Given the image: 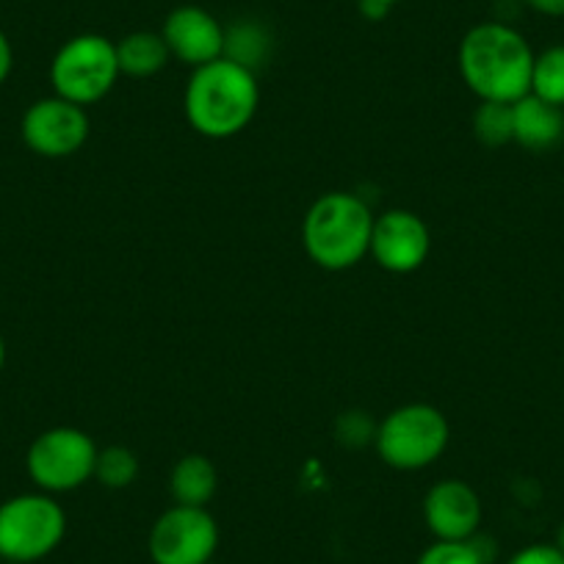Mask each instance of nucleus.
Here are the masks:
<instances>
[{
    "label": "nucleus",
    "mask_w": 564,
    "mask_h": 564,
    "mask_svg": "<svg viewBox=\"0 0 564 564\" xmlns=\"http://www.w3.org/2000/svg\"><path fill=\"white\" fill-rule=\"evenodd\" d=\"M459 75L479 100L518 102L531 91L534 51L507 23H479L459 42Z\"/></svg>",
    "instance_id": "1"
},
{
    "label": "nucleus",
    "mask_w": 564,
    "mask_h": 564,
    "mask_svg": "<svg viewBox=\"0 0 564 564\" xmlns=\"http://www.w3.org/2000/svg\"><path fill=\"white\" fill-rule=\"evenodd\" d=\"M260 86L254 69L221 56L192 73L183 95L188 124L205 139H232L254 119Z\"/></svg>",
    "instance_id": "2"
},
{
    "label": "nucleus",
    "mask_w": 564,
    "mask_h": 564,
    "mask_svg": "<svg viewBox=\"0 0 564 564\" xmlns=\"http://www.w3.org/2000/svg\"><path fill=\"white\" fill-rule=\"evenodd\" d=\"M373 219L366 199L349 192L318 197L302 221V247L307 258L327 271H346L371 252Z\"/></svg>",
    "instance_id": "3"
},
{
    "label": "nucleus",
    "mask_w": 564,
    "mask_h": 564,
    "mask_svg": "<svg viewBox=\"0 0 564 564\" xmlns=\"http://www.w3.org/2000/svg\"><path fill=\"white\" fill-rule=\"evenodd\" d=\"M452 437L446 415L432 404H404L379 423L377 452L384 465L395 470H421L430 468L435 459L443 457Z\"/></svg>",
    "instance_id": "4"
},
{
    "label": "nucleus",
    "mask_w": 564,
    "mask_h": 564,
    "mask_svg": "<svg viewBox=\"0 0 564 564\" xmlns=\"http://www.w3.org/2000/svg\"><path fill=\"white\" fill-rule=\"evenodd\" d=\"M67 534V514L47 492H23L0 503V558L31 564L51 556Z\"/></svg>",
    "instance_id": "5"
},
{
    "label": "nucleus",
    "mask_w": 564,
    "mask_h": 564,
    "mask_svg": "<svg viewBox=\"0 0 564 564\" xmlns=\"http://www.w3.org/2000/svg\"><path fill=\"white\" fill-rule=\"evenodd\" d=\"M117 45L100 34H80L64 42L51 62L53 95L75 102L95 106L119 78Z\"/></svg>",
    "instance_id": "6"
},
{
    "label": "nucleus",
    "mask_w": 564,
    "mask_h": 564,
    "mask_svg": "<svg viewBox=\"0 0 564 564\" xmlns=\"http://www.w3.org/2000/svg\"><path fill=\"white\" fill-rule=\"evenodd\" d=\"M97 452L89 435L75 426H53L34 437L25 454V470L31 481L47 496L73 492L95 479Z\"/></svg>",
    "instance_id": "7"
},
{
    "label": "nucleus",
    "mask_w": 564,
    "mask_h": 564,
    "mask_svg": "<svg viewBox=\"0 0 564 564\" xmlns=\"http://www.w3.org/2000/svg\"><path fill=\"white\" fill-rule=\"evenodd\" d=\"M219 547V523L208 507L166 509L153 523L148 551L153 564H208Z\"/></svg>",
    "instance_id": "8"
},
{
    "label": "nucleus",
    "mask_w": 564,
    "mask_h": 564,
    "mask_svg": "<svg viewBox=\"0 0 564 564\" xmlns=\"http://www.w3.org/2000/svg\"><path fill=\"white\" fill-rule=\"evenodd\" d=\"M25 148L42 159H69L89 139V113L64 97H42L31 102L20 122Z\"/></svg>",
    "instance_id": "9"
},
{
    "label": "nucleus",
    "mask_w": 564,
    "mask_h": 564,
    "mask_svg": "<svg viewBox=\"0 0 564 564\" xmlns=\"http://www.w3.org/2000/svg\"><path fill=\"white\" fill-rule=\"evenodd\" d=\"M432 236L426 221L404 208L384 210L373 219L371 258L390 274H410L430 258Z\"/></svg>",
    "instance_id": "10"
},
{
    "label": "nucleus",
    "mask_w": 564,
    "mask_h": 564,
    "mask_svg": "<svg viewBox=\"0 0 564 564\" xmlns=\"http://www.w3.org/2000/svg\"><path fill=\"white\" fill-rule=\"evenodd\" d=\"M481 518H485V509H481L479 492L463 479L437 481L423 498V520H426V529L435 540H474Z\"/></svg>",
    "instance_id": "11"
},
{
    "label": "nucleus",
    "mask_w": 564,
    "mask_h": 564,
    "mask_svg": "<svg viewBox=\"0 0 564 564\" xmlns=\"http://www.w3.org/2000/svg\"><path fill=\"white\" fill-rule=\"evenodd\" d=\"M166 47L177 62L188 64L192 69L216 62L225 56L227 31L219 20L203 7H177L166 14L161 29Z\"/></svg>",
    "instance_id": "12"
},
{
    "label": "nucleus",
    "mask_w": 564,
    "mask_h": 564,
    "mask_svg": "<svg viewBox=\"0 0 564 564\" xmlns=\"http://www.w3.org/2000/svg\"><path fill=\"white\" fill-rule=\"evenodd\" d=\"M512 113L514 141L531 153L553 150L564 139V111L540 100L536 95H525L518 102H512Z\"/></svg>",
    "instance_id": "13"
},
{
    "label": "nucleus",
    "mask_w": 564,
    "mask_h": 564,
    "mask_svg": "<svg viewBox=\"0 0 564 564\" xmlns=\"http://www.w3.org/2000/svg\"><path fill=\"white\" fill-rule=\"evenodd\" d=\"M219 490L216 465L203 454H186L170 474V492L181 507H208Z\"/></svg>",
    "instance_id": "14"
},
{
    "label": "nucleus",
    "mask_w": 564,
    "mask_h": 564,
    "mask_svg": "<svg viewBox=\"0 0 564 564\" xmlns=\"http://www.w3.org/2000/svg\"><path fill=\"white\" fill-rule=\"evenodd\" d=\"M172 53L164 36L153 31H133L117 42L119 73L128 78H153L170 64Z\"/></svg>",
    "instance_id": "15"
},
{
    "label": "nucleus",
    "mask_w": 564,
    "mask_h": 564,
    "mask_svg": "<svg viewBox=\"0 0 564 564\" xmlns=\"http://www.w3.org/2000/svg\"><path fill=\"white\" fill-rule=\"evenodd\" d=\"M529 95H536L551 106H564V45H553L534 56Z\"/></svg>",
    "instance_id": "16"
},
{
    "label": "nucleus",
    "mask_w": 564,
    "mask_h": 564,
    "mask_svg": "<svg viewBox=\"0 0 564 564\" xmlns=\"http://www.w3.org/2000/svg\"><path fill=\"white\" fill-rule=\"evenodd\" d=\"M474 133L487 148H503L514 141L512 102L481 100L474 111Z\"/></svg>",
    "instance_id": "17"
},
{
    "label": "nucleus",
    "mask_w": 564,
    "mask_h": 564,
    "mask_svg": "<svg viewBox=\"0 0 564 564\" xmlns=\"http://www.w3.org/2000/svg\"><path fill=\"white\" fill-rule=\"evenodd\" d=\"M95 479L108 490H124L139 479V457L124 446H108L97 452Z\"/></svg>",
    "instance_id": "18"
},
{
    "label": "nucleus",
    "mask_w": 564,
    "mask_h": 564,
    "mask_svg": "<svg viewBox=\"0 0 564 564\" xmlns=\"http://www.w3.org/2000/svg\"><path fill=\"white\" fill-rule=\"evenodd\" d=\"M490 558L476 545V536L468 542H443L435 540L417 556L415 564H487Z\"/></svg>",
    "instance_id": "19"
},
{
    "label": "nucleus",
    "mask_w": 564,
    "mask_h": 564,
    "mask_svg": "<svg viewBox=\"0 0 564 564\" xmlns=\"http://www.w3.org/2000/svg\"><path fill=\"white\" fill-rule=\"evenodd\" d=\"M263 47H265L263 31H260L258 25H236V29L227 34L225 56L252 69L254 58L263 56Z\"/></svg>",
    "instance_id": "20"
},
{
    "label": "nucleus",
    "mask_w": 564,
    "mask_h": 564,
    "mask_svg": "<svg viewBox=\"0 0 564 564\" xmlns=\"http://www.w3.org/2000/svg\"><path fill=\"white\" fill-rule=\"evenodd\" d=\"M507 564H564V553L547 542H534V545H525L512 553Z\"/></svg>",
    "instance_id": "21"
},
{
    "label": "nucleus",
    "mask_w": 564,
    "mask_h": 564,
    "mask_svg": "<svg viewBox=\"0 0 564 564\" xmlns=\"http://www.w3.org/2000/svg\"><path fill=\"white\" fill-rule=\"evenodd\" d=\"M12 69H14L12 42H9V36L3 34V29H0V84H7L9 75H12Z\"/></svg>",
    "instance_id": "22"
},
{
    "label": "nucleus",
    "mask_w": 564,
    "mask_h": 564,
    "mask_svg": "<svg viewBox=\"0 0 564 564\" xmlns=\"http://www.w3.org/2000/svg\"><path fill=\"white\" fill-rule=\"evenodd\" d=\"M525 7L545 14V18H564V0H525Z\"/></svg>",
    "instance_id": "23"
},
{
    "label": "nucleus",
    "mask_w": 564,
    "mask_h": 564,
    "mask_svg": "<svg viewBox=\"0 0 564 564\" xmlns=\"http://www.w3.org/2000/svg\"><path fill=\"white\" fill-rule=\"evenodd\" d=\"M388 12L390 7L388 3H382V0H360V14L366 20H382Z\"/></svg>",
    "instance_id": "24"
},
{
    "label": "nucleus",
    "mask_w": 564,
    "mask_h": 564,
    "mask_svg": "<svg viewBox=\"0 0 564 564\" xmlns=\"http://www.w3.org/2000/svg\"><path fill=\"white\" fill-rule=\"evenodd\" d=\"M553 545H556L558 551L564 553V520H562V525H558V531H556V542H553Z\"/></svg>",
    "instance_id": "25"
},
{
    "label": "nucleus",
    "mask_w": 564,
    "mask_h": 564,
    "mask_svg": "<svg viewBox=\"0 0 564 564\" xmlns=\"http://www.w3.org/2000/svg\"><path fill=\"white\" fill-rule=\"evenodd\" d=\"M3 366H7V340L0 335V371H3Z\"/></svg>",
    "instance_id": "26"
},
{
    "label": "nucleus",
    "mask_w": 564,
    "mask_h": 564,
    "mask_svg": "<svg viewBox=\"0 0 564 564\" xmlns=\"http://www.w3.org/2000/svg\"><path fill=\"white\" fill-rule=\"evenodd\" d=\"M382 3H388V7H390V9H393V7H395V3H401V0H382Z\"/></svg>",
    "instance_id": "27"
}]
</instances>
